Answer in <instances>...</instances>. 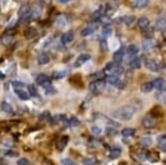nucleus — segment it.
I'll return each mask as SVG.
<instances>
[{
  "instance_id": "obj_14",
  "label": "nucleus",
  "mask_w": 166,
  "mask_h": 165,
  "mask_svg": "<svg viewBox=\"0 0 166 165\" xmlns=\"http://www.w3.org/2000/svg\"><path fill=\"white\" fill-rule=\"evenodd\" d=\"M30 9H29L28 6H22L21 8H20L19 10V17L22 19V18H27V17H29L30 16Z\"/></svg>"
},
{
  "instance_id": "obj_36",
  "label": "nucleus",
  "mask_w": 166,
  "mask_h": 165,
  "mask_svg": "<svg viewBox=\"0 0 166 165\" xmlns=\"http://www.w3.org/2000/svg\"><path fill=\"white\" fill-rule=\"evenodd\" d=\"M12 85H14V89H21V88L24 86V83L20 82V81H14V82H12Z\"/></svg>"
},
{
  "instance_id": "obj_25",
  "label": "nucleus",
  "mask_w": 166,
  "mask_h": 165,
  "mask_svg": "<svg viewBox=\"0 0 166 165\" xmlns=\"http://www.w3.org/2000/svg\"><path fill=\"white\" fill-rule=\"evenodd\" d=\"M106 81L109 82L110 84H118V82H119V76H114V74H111V76H108V79Z\"/></svg>"
},
{
  "instance_id": "obj_28",
  "label": "nucleus",
  "mask_w": 166,
  "mask_h": 165,
  "mask_svg": "<svg viewBox=\"0 0 166 165\" xmlns=\"http://www.w3.org/2000/svg\"><path fill=\"white\" fill-rule=\"evenodd\" d=\"M82 164L83 165H95L96 164V160L93 157H89V159H84L82 161Z\"/></svg>"
},
{
  "instance_id": "obj_24",
  "label": "nucleus",
  "mask_w": 166,
  "mask_h": 165,
  "mask_svg": "<svg viewBox=\"0 0 166 165\" xmlns=\"http://www.w3.org/2000/svg\"><path fill=\"white\" fill-rule=\"evenodd\" d=\"M147 68H148L150 70L154 71V72H156V71L160 70V66H158V64H157V63H156L155 61H150V62H147Z\"/></svg>"
},
{
  "instance_id": "obj_30",
  "label": "nucleus",
  "mask_w": 166,
  "mask_h": 165,
  "mask_svg": "<svg viewBox=\"0 0 166 165\" xmlns=\"http://www.w3.org/2000/svg\"><path fill=\"white\" fill-rule=\"evenodd\" d=\"M69 124L73 127L79 126V125H80V121H79V119H76V118H71L70 121H69Z\"/></svg>"
},
{
  "instance_id": "obj_27",
  "label": "nucleus",
  "mask_w": 166,
  "mask_h": 165,
  "mask_svg": "<svg viewBox=\"0 0 166 165\" xmlns=\"http://www.w3.org/2000/svg\"><path fill=\"white\" fill-rule=\"evenodd\" d=\"M121 155V150L120 149H113L111 153H110V157L111 159H118Z\"/></svg>"
},
{
  "instance_id": "obj_21",
  "label": "nucleus",
  "mask_w": 166,
  "mask_h": 165,
  "mask_svg": "<svg viewBox=\"0 0 166 165\" xmlns=\"http://www.w3.org/2000/svg\"><path fill=\"white\" fill-rule=\"evenodd\" d=\"M140 143L142 144V145H145V146H150L152 145L153 143V140L151 136H143L140 139Z\"/></svg>"
},
{
  "instance_id": "obj_1",
  "label": "nucleus",
  "mask_w": 166,
  "mask_h": 165,
  "mask_svg": "<svg viewBox=\"0 0 166 165\" xmlns=\"http://www.w3.org/2000/svg\"><path fill=\"white\" fill-rule=\"evenodd\" d=\"M136 110L132 105H125L122 108L115 110L113 112V116L119 120H123V121H128L130 119L133 118V115L135 114Z\"/></svg>"
},
{
  "instance_id": "obj_13",
  "label": "nucleus",
  "mask_w": 166,
  "mask_h": 165,
  "mask_svg": "<svg viewBox=\"0 0 166 165\" xmlns=\"http://www.w3.org/2000/svg\"><path fill=\"white\" fill-rule=\"evenodd\" d=\"M14 92H16V94L18 95V98H19L20 100H28L29 96H30V94H29L28 92H26V91H24V90L21 89H14Z\"/></svg>"
},
{
  "instance_id": "obj_23",
  "label": "nucleus",
  "mask_w": 166,
  "mask_h": 165,
  "mask_svg": "<svg viewBox=\"0 0 166 165\" xmlns=\"http://www.w3.org/2000/svg\"><path fill=\"white\" fill-rule=\"evenodd\" d=\"M93 31H94V28H93V27H86V28H84L81 31V36H82V37H88V36L92 34Z\"/></svg>"
},
{
  "instance_id": "obj_31",
  "label": "nucleus",
  "mask_w": 166,
  "mask_h": 165,
  "mask_svg": "<svg viewBox=\"0 0 166 165\" xmlns=\"http://www.w3.org/2000/svg\"><path fill=\"white\" fill-rule=\"evenodd\" d=\"M118 66L115 62H109L106 66H105V71H112L113 72V70L115 69V66Z\"/></svg>"
},
{
  "instance_id": "obj_10",
  "label": "nucleus",
  "mask_w": 166,
  "mask_h": 165,
  "mask_svg": "<svg viewBox=\"0 0 166 165\" xmlns=\"http://www.w3.org/2000/svg\"><path fill=\"white\" fill-rule=\"evenodd\" d=\"M148 6V0H134L133 1V7L138 9H143Z\"/></svg>"
},
{
  "instance_id": "obj_33",
  "label": "nucleus",
  "mask_w": 166,
  "mask_h": 165,
  "mask_svg": "<svg viewBox=\"0 0 166 165\" xmlns=\"http://www.w3.org/2000/svg\"><path fill=\"white\" fill-rule=\"evenodd\" d=\"M61 163L63 165H78L76 163H74L72 160H70V159H62Z\"/></svg>"
},
{
  "instance_id": "obj_37",
  "label": "nucleus",
  "mask_w": 166,
  "mask_h": 165,
  "mask_svg": "<svg viewBox=\"0 0 166 165\" xmlns=\"http://www.w3.org/2000/svg\"><path fill=\"white\" fill-rule=\"evenodd\" d=\"M6 156H10V157H16L19 155V153L16 151H6Z\"/></svg>"
},
{
  "instance_id": "obj_9",
  "label": "nucleus",
  "mask_w": 166,
  "mask_h": 165,
  "mask_svg": "<svg viewBox=\"0 0 166 165\" xmlns=\"http://www.w3.org/2000/svg\"><path fill=\"white\" fill-rule=\"evenodd\" d=\"M14 34H10V33H6V34H4V36L1 37L0 41H1V43H2L4 46H8V44H10V43L14 41Z\"/></svg>"
},
{
  "instance_id": "obj_4",
  "label": "nucleus",
  "mask_w": 166,
  "mask_h": 165,
  "mask_svg": "<svg viewBox=\"0 0 166 165\" xmlns=\"http://www.w3.org/2000/svg\"><path fill=\"white\" fill-rule=\"evenodd\" d=\"M73 39H74V33H73V31L64 32L61 36V42L63 43V44H68V43L72 42Z\"/></svg>"
},
{
  "instance_id": "obj_43",
  "label": "nucleus",
  "mask_w": 166,
  "mask_h": 165,
  "mask_svg": "<svg viewBox=\"0 0 166 165\" xmlns=\"http://www.w3.org/2000/svg\"><path fill=\"white\" fill-rule=\"evenodd\" d=\"M161 149H162V151L166 152V143H162V144H161Z\"/></svg>"
},
{
  "instance_id": "obj_16",
  "label": "nucleus",
  "mask_w": 166,
  "mask_h": 165,
  "mask_svg": "<svg viewBox=\"0 0 166 165\" xmlns=\"http://www.w3.org/2000/svg\"><path fill=\"white\" fill-rule=\"evenodd\" d=\"M1 109H2V111L6 112V113H8V114L14 113V108L11 106V104L8 103V102H6V101H4V102L1 103Z\"/></svg>"
},
{
  "instance_id": "obj_3",
  "label": "nucleus",
  "mask_w": 166,
  "mask_h": 165,
  "mask_svg": "<svg viewBox=\"0 0 166 165\" xmlns=\"http://www.w3.org/2000/svg\"><path fill=\"white\" fill-rule=\"evenodd\" d=\"M90 59H91V56L89 54V53H82V54H80V56L78 57V59H76V68H79V66H81L82 64H84L86 61H89Z\"/></svg>"
},
{
  "instance_id": "obj_18",
  "label": "nucleus",
  "mask_w": 166,
  "mask_h": 165,
  "mask_svg": "<svg viewBox=\"0 0 166 165\" xmlns=\"http://www.w3.org/2000/svg\"><path fill=\"white\" fill-rule=\"evenodd\" d=\"M38 62L40 64L44 66V64H47V63L50 62V58H49V56H48L47 53H41L38 57Z\"/></svg>"
},
{
  "instance_id": "obj_38",
  "label": "nucleus",
  "mask_w": 166,
  "mask_h": 165,
  "mask_svg": "<svg viewBox=\"0 0 166 165\" xmlns=\"http://www.w3.org/2000/svg\"><path fill=\"white\" fill-rule=\"evenodd\" d=\"M126 24H132V22L134 21V17H124L122 19Z\"/></svg>"
},
{
  "instance_id": "obj_29",
  "label": "nucleus",
  "mask_w": 166,
  "mask_h": 165,
  "mask_svg": "<svg viewBox=\"0 0 166 165\" xmlns=\"http://www.w3.org/2000/svg\"><path fill=\"white\" fill-rule=\"evenodd\" d=\"M66 76V71H58V72H53L52 76L54 79H62Z\"/></svg>"
},
{
  "instance_id": "obj_35",
  "label": "nucleus",
  "mask_w": 166,
  "mask_h": 165,
  "mask_svg": "<svg viewBox=\"0 0 166 165\" xmlns=\"http://www.w3.org/2000/svg\"><path fill=\"white\" fill-rule=\"evenodd\" d=\"M136 155H138V159L140 161H146V159H147L146 157L147 154L145 153V152H138Z\"/></svg>"
},
{
  "instance_id": "obj_46",
  "label": "nucleus",
  "mask_w": 166,
  "mask_h": 165,
  "mask_svg": "<svg viewBox=\"0 0 166 165\" xmlns=\"http://www.w3.org/2000/svg\"><path fill=\"white\" fill-rule=\"evenodd\" d=\"M163 137H166V134H164V135H163Z\"/></svg>"
},
{
  "instance_id": "obj_47",
  "label": "nucleus",
  "mask_w": 166,
  "mask_h": 165,
  "mask_svg": "<svg viewBox=\"0 0 166 165\" xmlns=\"http://www.w3.org/2000/svg\"><path fill=\"white\" fill-rule=\"evenodd\" d=\"M132 165H135V164H132Z\"/></svg>"
},
{
  "instance_id": "obj_26",
  "label": "nucleus",
  "mask_w": 166,
  "mask_h": 165,
  "mask_svg": "<svg viewBox=\"0 0 166 165\" xmlns=\"http://www.w3.org/2000/svg\"><path fill=\"white\" fill-rule=\"evenodd\" d=\"M28 90H29V94L34 96V98H38V91H37V88L34 86V85H29L28 86Z\"/></svg>"
},
{
  "instance_id": "obj_5",
  "label": "nucleus",
  "mask_w": 166,
  "mask_h": 165,
  "mask_svg": "<svg viewBox=\"0 0 166 165\" xmlns=\"http://www.w3.org/2000/svg\"><path fill=\"white\" fill-rule=\"evenodd\" d=\"M142 124L143 126L146 127V129H152V127H154L156 125V121L153 118H151V116H145L142 120Z\"/></svg>"
},
{
  "instance_id": "obj_42",
  "label": "nucleus",
  "mask_w": 166,
  "mask_h": 165,
  "mask_svg": "<svg viewBox=\"0 0 166 165\" xmlns=\"http://www.w3.org/2000/svg\"><path fill=\"white\" fill-rule=\"evenodd\" d=\"M125 84H126V81L118 82V88H119V89H124V88H125Z\"/></svg>"
},
{
  "instance_id": "obj_40",
  "label": "nucleus",
  "mask_w": 166,
  "mask_h": 165,
  "mask_svg": "<svg viewBox=\"0 0 166 165\" xmlns=\"http://www.w3.org/2000/svg\"><path fill=\"white\" fill-rule=\"evenodd\" d=\"M57 91L53 89L52 86H50V88H48V89H46V93H47L48 95H51L52 93H56Z\"/></svg>"
},
{
  "instance_id": "obj_45",
  "label": "nucleus",
  "mask_w": 166,
  "mask_h": 165,
  "mask_svg": "<svg viewBox=\"0 0 166 165\" xmlns=\"http://www.w3.org/2000/svg\"><path fill=\"white\" fill-rule=\"evenodd\" d=\"M4 78H5V76H4V74L0 72V79H4Z\"/></svg>"
},
{
  "instance_id": "obj_12",
  "label": "nucleus",
  "mask_w": 166,
  "mask_h": 165,
  "mask_svg": "<svg viewBox=\"0 0 166 165\" xmlns=\"http://www.w3.org/2000/svg\"><path fill=\"white\" fill-rule=\"evenodd\" d=\"M138 26L141 29H146L150 26V19L146 17H141L138 21Z\"/></svg>"
},
{
  "instance_id": "obj_15",
  "label": "nucleus",
  "mask_w": 166,
  "mask_h": 165,
  "mask_svg": "<svg viewBox=\"0 0 166 165\" xmlns=\"http://www.w3.org/2000/svg\"><path fill=\"white\" fill-rule=\"evenodd\" d=\"M153 82H145V83H143L141 85V91H142L143 93H148V92H151L153 90Z\"/></svg>"
},
{
  "instance_id": "obj_7",
  "label": "nucleus",
  "mask_w": 166,
  "mask_h": 165,
  "mask_svg": "<svg viewBox=\"0 0 166 165\" xmlns=\"http://www.w3.org/2000/svg\"><path fill=\"white\" fill-rule=\"evenodd\" d=\"M123 57H124V49L121 48L120 50H118L116 52H114L113 62H115L116 64H120V63L122 62V60H123Z\"/></svg>"
},
{
  "instance_id": "obj_20",
  "label": "nucleus",
  "mask_w": 166,
  "mask_h": 165,
  "mask_svg": "<svg viewBox=\"0 0 166 165\" xmlns=\"http://www.w3.org/2000/svg\"><path fill=\"white\" fill-rule=\"evenodd\" d=\"M68 141H69V137L66 136V135L62 136L61 139H60L59 143H58V149H59L60 151H62V150L66 146V144H68Z\"/></svg>"
},
{
  "instance_id": "obj_22",
  "label": "nucleus",
  "mask_w": 166,
  "mask_h": 165,
  "mask_svg": "<svg viewBox=\"0 0 166 165\" xmlns=\"http://www.w3.org/2000/svg\"><path fill=\"white\" fill-rule=\"evenodd\" d=\"M134 134H135V129H133V127H125L122 130L123 136H132Z\"/></svg>"
},
{
  "instance_id": "obj_2",
  "label": "nucleus",
  "mask_w": 166,
  "mask_h": 165,
  "mask_svg": "<svg viewBox=\"0 0 166 165\" xmlns=\"http://www.w3.org/2000/svg\"><path fill=\"white\" fill-rule=\"evenodd\" d=\"M36 81H37L38 84H40L42 88H44V89H48V88L51 86V82H50L49 78H48L46 74H39V76H37Z\"/></svg>"
},
{
  "instance_id": "obj_44",
  "label": "nucleus",
  "mask_w": 166,
  "mask_h": 165,
  "mask_svg": "<svg viewBox=\"0 0 166 165\" xmlns=\"http://www.w3.org/2000/svg\"><path fill=\"white\" fill-rule=\"evenodd\" d=\"M59 4H66V2H69V1H71V0H57Z\"/></svg>"
},
{
  "instance_id": "obj_34",
  "label": "nucleus",
  "mask_w": 166,
  "mask_h": 165,
  "mask_svg": "<svg viewBox=\"0 0 166 165\" xmlns=\"http://www.w3.org/2000/svg\"><path fill=\"white\" fill-rule=\"evenodd\" d=\"M18 165H32V164H31V162H30L28 159L22 157V159H20V160L18 161Z\"/></svg>"
},
{
  "instance_id": "obj_8",
  "label": "nucleus",
  "mask_w": 166,
  "mask_h": 165,
  "mask_svg": "<svg viewBox=\"0 0 166 165\" xmlns=\"http://www.w3.org/2000/svg\"><path fill=\"white\" fill-rule=\"evenodd\" d=\"M153 86L157 90H164L166 88V82L164 79L157 78V79H155L154 82H153Z\"/></svg>"
},
{
  "instance_id": "obj_32",
  "label": "nucleus",
  "mask_w": 166,
  "mask_h": 165,
  "mask_svg": "<svg viewBox=\"0 0 166 165\" xmlns=\"http://www.w3.org/2000/svg\"><path fill=\"white\" fill-rule=\"evenodd\" d=\"M27 32H30V34H29V33H26V36H27L28 38H32V37H34V36L37 34V30L33 28H30L27 30Z\"/></svg>"
},
{
  "instance_id": "obj_19",
  "label": "nucleus",
  "mask_w": 166,
  "mask_h": 165,
  "mask_svg": "<svg viewBox=\"0 0 166 165\" xmlns=\"http://www.w3.org/2000/svg\"><path fill=\"white\" fill-rule=\"evenodd\" d=\"M126 52H128V54L130 56V57H134V56H136V54H138V48L136 47L135 44H131V46H128V47Z\"/></svg>"
},
{
  "instance_id": "obj_6",
  "label": "nucleus",
  "mask_w": 166,
  "mask_h": 165,
  "mask_svg": "<svg viewBox=\"0 0 166 165\" xmlns=\"http://www.w3.org/2000/svg\"><path fill=\"white\" fill-rule=\"evenodd\" d=\"M103 85H104L103 81H102V80H96V81H94V82H91L89 89H90L92 92H99L100 90L103 88Z\"/></svg>"
},
{
  "instance_id": "obj_11",
  "label": "nucleus",
  "mask_w": 166,
  "mask_h": 165,
  "mask_svg": "<svg viewBox=\"0 0 166 165\" xmlns=\"http://www.w3.org/2000/svg\"><path fill=\"white\" fill-rule=\"evenodd\" d=\"M155 27L160 31H166V19L164 18H158L155 22Z\"/></svg>"
},
{
  "instance_id": "obj_17",
  "label": "nucleus",
  "mask_w": 166,
  "mask_h": 165,
  "mask_svg": "<svg viewBox=\"0 0 166 165\" xmlns=\"http://www.w3.org/2000/svg\"><path fill=\"white\" fill-rule=\"evenodd\" d=\"M130 66L132 69H140L141 66H142V61L140 58H134L130 61Z\"/></svg>"
},
{
  "instance_id": "obj_39",
  "label": "nucleus",
  "mask_w": 166,
  "mask_h": 165,
  "mask_svg": "<svg viewBox=\"0 0 166 165\" xmlns=\"http://www.w3.org/2000/svg\"><path fill=\"white\" fill-rule=\"evenodd\" d=\"M92 133L95 134V135H99V134L102 133V130H101L99 126H93L92 127Z\"/></svg>"
},
{
  "instance_id": "obj_41",
  "label": "nucleus",
  "mask_w": 166,
  "mask_h": 165,
  "mask_svg": "<svg viewBox=\"0 0 166 165\" xmlns=\"http://www.w3.org/2000/svg\"><path fill=\"white\" fill-rule=\"evenodd\" d=\"M40 2H41V5L43 6H49V5H51L52 0H40Z\"/></svg>"
}]
</instances>
